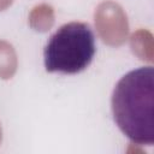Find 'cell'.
<instances>
[{
	"label": "cell",
	"mask_w": 154,
	"mask_h": 154,
	"mask_svg": "<svg viewBox=\"0 0 154 154\" xmlns=\"http://www.w3.org/2000/svg\"><path fill=\"white\" fill-rule=\"evenodd\" d=\"M154 70L142 66L125 73L116 84L111 109L116 125L135 144H154Z\"/></svg>",
	"instance_id": "1"
},
{
	"label": "cell",
	"mask_w": 154,
	"mask_h": 154,
	"mask_svg": "<svg viewBox=\"0 0 154 154\" xmlns=\"http://www.w3.org/2000/svg\"><path fill=\"white\" fill-rule=\"evenodd\" d=\"M96 52L91 26L83 22L61 25L43 48L45 69L49 73L77 75L93 61Z\"/></svg>",
	"instance_id": "2"
}]
</instances>
